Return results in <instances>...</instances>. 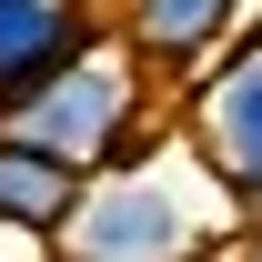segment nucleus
<instances>
[{"label": "nucleus", "instance_id": "1", "mask_svg": "<svg viewBox=\"0 0 262 262\" xmlns=\"http://www.w3.org/2000/svg\"><path fill=\"white\" fill-rule=\"evenodd\" d=\"M232 202L202 182V162L182 151V131H151L131 162L91 171L71 222L51 232V262H222L232 252Z\"/></svg>", "mask_w": 262, "mask_h": 262}, {"label": "nucleus", "instance_id": "7", "mask_svg": "<svg viewBox=\"0 0 262 262\" xmlns=\"http://www.w3.org/2000/svg\"><path fill=\"white\" fill-rule=\"evenodd\" d=\"M222 262H262V222H252V232H232V252H222Z\"/></svg>", "mask_w": 262, "mask_h": 262}, {"label": "nucleus", "instance_id": "4", "mask_svg": "<svg viewBox=\"0 0 262 262\" xmlns=\"http://www.w3.org/2000/svg\"><path fill=\"white\" fill-rule=\"evenodd\" d=\"M242 10L252 0H111L101 31H111V51L141 81H202L222 61V40L242 31Z\"/></svg>", "mask_w": 262, "mask_h": 262}, {"label": "nucleus", "instance_id": "5", "mask_svg": "<svg viewBox=\"0 0 262 262\" xmlns=\"http://www.w3.org/2000/svg\"><path fill=\"white\" fill-rule=\"evenodd\" d=\"M101 31V0H0V121L20 111L31 91H51Z\"/></svg>", "mask_w": 262, "mask_h": 262}, {"label": "nucleus", "instance_id": "6", "mask_svg": "<svg viewBox=\"0 0 262 262\" xmlns=\"http://www.w3.org/2000/svg\"><path fill=\"white\" fill-rule=\"evenodd\" d=\"M71 202H81V171L0 131V232H20V242H40V252H51V232L71 222Z\"/></svg>", "mask_w": 262, "mask_h": 262}, {"label": "nucleus", "instance_id": "3", "mask_svg": "<svg viewBox=\"0 0 262 262\" xmlns=\"http://www.w3.org/2000/svg\"><path fill=\"white\" fill-rule=\"evenodd\" d=\"M171 131L202 162V182L232 202V222L252 232L262 222V20H242L222 40V61L171 101Z\"/></svg>", "mask_w": 262, "mask_h": 262}, {"label": "nucleus", "instance_id": "2", "mask_svg": "<svg viewBox=\"0 0 262 262\" xmlns=\"http://www.w3.org/2000/svg\"><path fill=\"white\" fill-rule=\"evenodd\" d=\"M0 131H10V141H31V151H51V162H71L81 182H91V171L131 162V151L162 131V111H151V81H141L111 40H91L51 91H31Z\"/></svg>", "mask_w": 262, "mask_h": 262}]
</instances>
